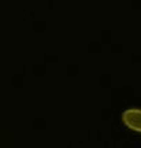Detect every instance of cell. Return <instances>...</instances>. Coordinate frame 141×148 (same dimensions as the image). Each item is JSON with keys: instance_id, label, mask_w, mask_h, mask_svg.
I'll return each instance as SVG.
<instances>
[{"instance_id": "obj_1", "label": "cell", "mask_w": 141, "mask_h": 148, "mask_svg": "<svg viewBox=\"0 0 141 148\" xmlns=\"http://www.w3.org/2000/svg\"><path fill=\"white\" fill-rule=\"evenodd\" d=\"M122 121H123V123L129 129L141 133V110L140 108H129V110L123 111Z\"/></svg>"}]
</instances>
